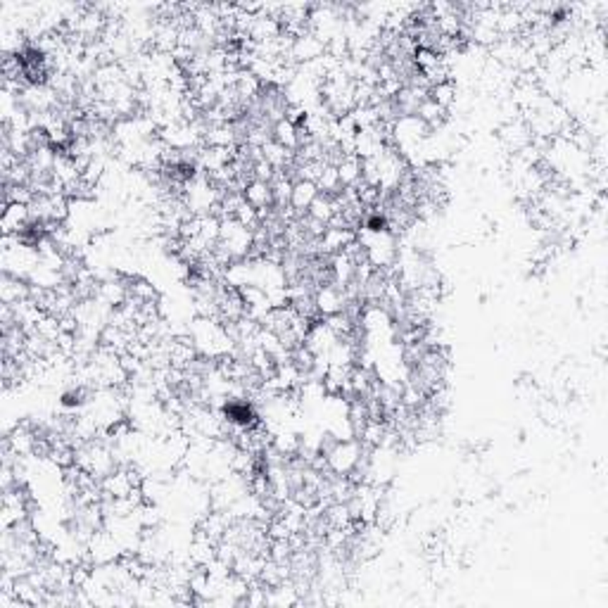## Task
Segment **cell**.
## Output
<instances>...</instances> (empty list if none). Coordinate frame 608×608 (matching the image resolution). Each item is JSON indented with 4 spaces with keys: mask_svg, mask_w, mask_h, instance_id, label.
I'll use <instances>...</instances> for the list:
<instances>
[{
    "mask_svg": "<svg viewBox=\"0 0 608 608\" xmlns=\"http://www.w3.org/2000/svg\"><path fill=\"white\" fill-rule=\"evenodd\" d=\"M316 198H319V188H316L314 181H295L293 195H290V207H293L295 214L309 212Z\"/></svg>",
    "mask_w": 608,
    "mask_h": 608,
    "instance_id": "1",
    "label": "cell"
},
{
    "mask_svg": "<svg viewBox=\"0 0 608 608\" xmlns=\"http://www.w3.org/2000/svg\"><path fill=\"white\" fill-rule=\"evenodd\" d=\"M454 96H456V89L451 81H444V84H437V86H430V93L428 98L432 100V103H437L442 107V110H447V107L454 103Z\"/></svg>",
    "mask_w": 608,
    "mask_h": 608,
    "instance_id": "2",
    "label": "cell"
}]
</instances>
